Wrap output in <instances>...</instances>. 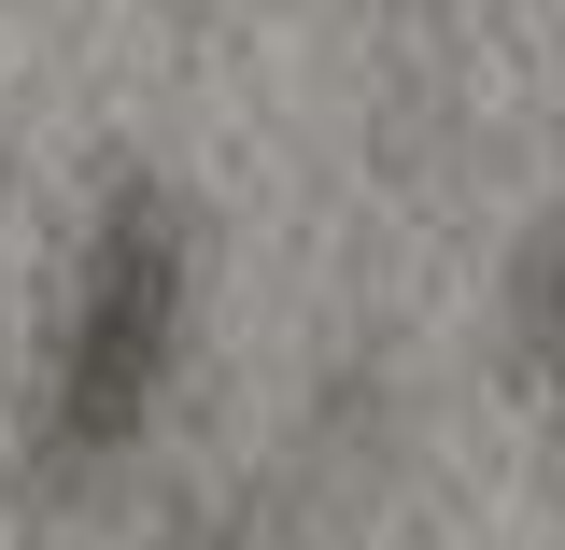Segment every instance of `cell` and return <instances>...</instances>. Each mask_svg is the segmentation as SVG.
<instances>
[{
	"mask_svg": "<svg viewBox=\"0 0 565 550\" xmlns=\"http://www.w3.org/2000/svg\"><path fill=\"white\" fill-rule=\"evenodd\" d=\"M184 339H199V198L156 141H114L57 226L29 339L0 367V481L29 508L114 494L184 381Z\"/></svg>",
	"mask_w": 565,
	"mask_h": 550,
	"instance_id": "6da1fadb",
	"label": "cell"
},
{
	"mask_svg": "<svg viewBox=\"0 0 565 550\" xmlns=\"http://www.w3.org/2000/svg\"><path fill=\"white\" fill-rule=\"evenodd\" d=\"M494 367L537 410H565V198H537L494 240Z\"/></svg>",
	"mask_w": 565,
	"mask_h": 550,
	"instance_id": "7a4b0ae2",
	"label": "cell"
},
{
	"mask_svg": "<svg viewBox=\"0 0 565 550\" xmlns=\"http://www.w3.org/2000/svg\"><path fill=\"white\" fill-rule=\"evenodd\" d=\"M141 550H311L297 481H170L141 508Z\"/></svg>",
	"mask_w": 565,
	"mask_h": 550,
	"instance_id": "3957f363",
	"label": "cell"
}]
</instances>
